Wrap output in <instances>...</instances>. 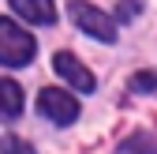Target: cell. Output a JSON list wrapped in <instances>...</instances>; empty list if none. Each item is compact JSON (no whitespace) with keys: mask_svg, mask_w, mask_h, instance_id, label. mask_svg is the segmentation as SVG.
<instances>
[{"mask_svg":"<svg viewBox=\"0 0 157 154\" xmlns=\"http://www.w3.org/2000/svg\"><path fill=\"white\" fill-rule=\"evenodd\" d=\"M116 154H157V139H153V136H146V132H139V136L124 139Z\"/></svg>","mask_w":157,"mask_h":154,"instance_id":"52a82bcc","label":"cell"},{"mask_svg":"<svg viewBox=\"0 0 157 154\" xmlns=\"http://www.w3.org/2000/svg\"><path fill=\"white\" fill-rule=\"evenodd\" d=\"M34 38L26 30H19L11 19L0 15V64H8V68H23L34 60Z\"/></svg>","mask_w":157,"mask_h":154,"instance_id":"6da1fadb","label":"cell"},{"mask_svg":"<svg viewBox=\"0 0 157 154\" xmlns=\"http://www.w3.org/2000/svg\"><path fill=\"white\" fill-rule=\"evenodd\" d=\"M11 8L23 15L26 23H37V26H52V23H56L52 0H11Z\"/></svg>","mask_w":157,"mask_h":154,"instance_id":"5b68a950","label":"cell"},{"mask_svg":"<svg viewBox=\"0 0 157 154\" xmlns=\"http://www.w3.org/2000/svg\"><path fill=\"white\" fill-rule=\"evenodd\" d=\"M131 90H157V75H150V71H139L131 79Z\"/></svg>","mask_w":157,"mask_h":154,"instance_id":"9c48e42d","label":"cell"},{"mask_svg":"<svg viewBox=\"0 0 157 154\" xmlns=\"http://www.w3.org/2000/svg\"><path fill=\"white\" fill-rule=\"evenodd\" d=\"M67 11H71V19H75V26L86 30L90 38H97V42H116V23H112L101 8L86 4V0H71Z\"/></svg>","mask_w":157,"mask_h":154,"instance_id":"7a4b0ae2","label":"cell"},{"mask_svg":"<svg viewBox=\"0 0 157 154\" xmlns=\"http://www.w3.org/2000/svg\"><path fill=\"white\" fill-rule=\"evenodd\" d=\"M0 154H34V147L23 143L19 136H4V139H0Z\"/></svg>","mask_w":157,"mask_h":154,"instance_id":"ba28073f","label":"cell"},{"mask_svg":"<svg viewBox=\"0 0 157 154\" xmlns=\"http://www.w3.org/2000/svg\"><path fill=\"white\" fill-rule=\"evenodd\" d=\"M135 15V0H124V4H120V19H131Z\"/></svg>","mask_w":157,"mask_h":154,"instance_id":"30bf717a","label":"cell"},{"mask_svg":"<svg viewBox=\"0 0 157 154\" xmlns=\"http://www.w3.org/2000/svg\"><path fill=\"white\" fill-rule=\"evenodd\" d=\"M23 113V90L11 79H0V120H11Z\"/></svg>","mask_w":157,"mask_h":154,"instance_id":"8992f818","label":"cell"},{"mask_svg":"<svg viewBox=\"0 0 157 154\" xmlns=\"http://www.w3.org/2000/svg\"><path fill=\"white\" fill-rule=\"evenodd\" d=\"M52 68L60 71V75H64V79H67L71 87H78L82 94H90V90H94V75H90V71H86L82 64H78V60H75L71 53H56V60H52Z\"/></svg>","mask_w":157,"mask_h":154,"instance_id":"277c9868","label":"cell"},{"mask_svg":"<svg viewBox=\"0 0 157 154\" xmlns=\"http://www.w3.org/2000/svg\"><path fill=\"white\" fill-rule=\"evenodd\" d=\"M37 109H41V117H49L52 124H71L78 117V102L71 98V94L56 90V87H45L41 94H37Z\"/></svg>","mask_w":157,"mask_h":154,"instance_id":"3957f363","label":"cell"}]
</instances>
